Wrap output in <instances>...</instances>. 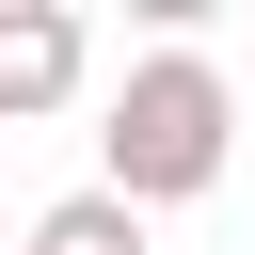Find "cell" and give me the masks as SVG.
I'll list each match as a JSON object with an SVG mask.
<instances>
[{
	"mask_svg": "<svg viewBox=\"0 0 255 255\" xmlns=\"http://www.w3.org/2000/svg\"><path fill=\"white\" fill-rule=\"evenodd\" d=\"M223 159H239V80L207 48H143L112 80V112H96V191L191 207V191H223Z\"/></svg>",
	"mask_w": 255,
	"mask_h": 255,
	"instance_id": "6da1fadb",
	"label": "cell"
},
{
	"mask_svg": "<svg viewBox=\"0 0 255 255\" xmlns=\"http://www.w3.org/2000/svg\"><path fill=\"white\" fill-rule=\"evenodd\" d=\"M96 80V32L64 16V0H0V128H32V112H64Z\"/></svg>",
	"mask_w": 255,
	"mask_h": 255,
	"instance_id": "7a4b0ae2",
	"label": "cell"
},
{
	"mask_svg": "<svg viewBox=\"0 0 255 255\" xmlns=\"http://www.w3.org/2000/svg\"><path fill=\"white\" fill-rule=\"evenodd\" d=\"M16 255H143V207L128 191H64V207H32Z\"/></svg>",
	"mask_w": 255,
	"mask_h": 255,
	"instance_id": "3957f363",
	"label": "cell"
}]
</instances>
